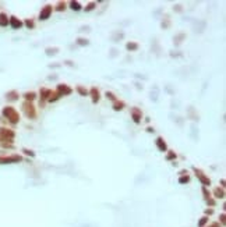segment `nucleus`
Returning a JSON list of instances; mask_svg holds the SVG:
<instances>
[{
  "mask_svg": "<svg viewBox=\"0 0 226 227\" xmlns=\"http://www.w3.org/2000/svg\"><path fill=\"white\" fill-rule=\"evenodd\" d=\"M1 113H3V116L7 118L11 124H17V123L20 121V114H18L17 110L14 109V107H11V106H6L4 109L1 110Z\"/></svg>",
  "mask_w": 226,
  "mask_h": 227,
  "instance_id": "f257e3e1",
  "label": "nucleus"
},
{
  "mask_svg": "<svg viewBox=\"0 0 226 227\" xmlns=\"http://www.w3.org/2000/svg\"><path fill=\"white\" fill-rule=\"evenodd\" d=\"M23 111L25 113V116L28 118H31V120H34V118L36 117V110H35V106L32 105L31 102H25L23 103Z\"/></svg>",
  "mask_w": 226,
  "mask_h": 227,
  "instance_id": "f03ea898",
  "label": "nucleus"
},
{
  "mask_svg": "<svg viewBox=\"0 0 226 227\" xmlns=\"http://www.w3.org/2000/svg\"><path fill=\"white\" fill-rule=\"evenodd\" d=\"M14 137H16V133H14V131H11V130H8V128H4V127L0 128V138H1V141L11 142Z\"/></svg>",
  "mask_w": 226,
  "mask_h": 227,
  "instance_id": "7ed1b4c3",
  "label": "nucleus"
},
{
  "mask_svg": "<svg viewBox=\"0 0 226 227\" xmlns=\"http://www.w3.org/2000/svg\"><path fill=\"white\" fill-rule=\"evenodd\" d=\"M18 162H23V156H20V155H11V156L0 157V163L1 165H6V163H18Z\"/></svg>",
  "mask_w": 226,
  "mask_h": 227,
  "instance_id": "20e7f679",
  "label": "nucleus"
},
{
  "mask_svg": "<svg viewBox=\"0 0 226 227\" xmlns=\"http://www.w3.org/2000/svg\"><path fill=\"white\" fill-rule=\"evenodd\" d=\"M52 11H53V7H52L50 4H46L45 7L41 10V13H39V20H41V21L47 20L49 17L52 16Z\"/></svg>",
  "mask_w": 226,
  "mask_h": 227,
  "instance_id": "39448f33",
  "label": "nucleus"
},
{
  "mask_svg": "<svg viewBox=\"0 0 226 227\" xmlns=\"http://www.w3.org/2000/svg\"><path fill=\"white\" fill-rule=\"evenodd\" d=\"M56 92L60 95H64V96H67V95H70L71 92H73V89H71L69 85H66V84H59L57 85V88H56Z\"/></svg>",
  "mask_w": 226,
  "mask_h": 227,
  "instance_id": "423d86ee",
  "label": "nucleus"
},
{
  "mask_svg": "<svg viewBox=\"0 0 226 227\" xmlns=\"http://www.w3.org/2000/svg\"><path fill=\"white\" fill-rule=\"evenodd\" d=\"M194 172H195V176L200 178V181L203 183L205 187H207V185H210V184H211V180L208 178V177H207V176H205V174H204L203 172H201V170H198V169H195V167H194Z\"/></svg>",
  "mask_w": 226,
  "mask_h": 227,
  "instance_id": "0eeeda50",
  "label": "nucleus"
},
{
  "mask_svg": "<svg viewBox=\"0 0 226 227\" xmlns=\"http://www.w3.org/2000/svg\"><path fill=\"white\" fill-rule=\"evenodd\" d=\"M8 24L14 28V29H20V28H23V25H24V23L20 20V18H17V17H10L8 18Z\"/></svg>",
  "mask_w": 226,
  "mask_h": 227,
  "instance_id": "6e6552de",
  "label": "nucleus"
},
{
  "mask_svg": "<svg viewBox=\"0 0 226 227\" xmlns=\"http://www.w3.org/2000/svg\"><path fill=\"white\" fill-rule=\"evenodd\" d=\"M131 117H133V121L134 123H140L141 118H142V113H141V110L138 107H133L131 109Z\"/></svg>",
  "mask_w": 226,
  "mask_h": 227,
  "instance_id": "1a4fd4ad",
  "label": "nucleus"
},
{
  "mask_svg": "<svg viewBox=\"0 0 226 227\" xmlns=\"http://www.w3.org/2000/svg\"><path fill=\"white\" fill-rule=\"evenodd\" d=\"M88 95H91V98H92V102H94V103L99 102V99H101V94H99V89H98L96 86H92V88L89 89Z\"/></svg>",
  "mask_w": 226,
  "mask_h": 227,
  "instance_id": "9d476101",
  "label": "nucleus"
},
{
  "mask_svg": "<svg viewBox=\"0 0 226 227\" xmlns=\"http://www.w3.org/2000/svg\"><path fill=\"white\" fill-rule=\"evenodd\" d=\"M49 95H50V89H47V88H41V101H39V105H41V106L45 105V102H46L47 98H49Z\"/></svg>",
  "mask_w": 226,
  "mask_h": 227,
  "instance_id": "9b49d317",
  "label": "nucleus"
},
{
  "mask_svg": "<svg viewBox=\"0 0 226 227\" xmlns=\"http://www.w3.org/2000/svg\"><path fill=\"white\" fill-rule=\"evenodd\" d=\"M156 148L159 149L161 152H166L168 150V145H166V142H165V139L162 138V137H159V138H156Z\"/></svg>",
  "mask_w": 226,
  "mask_h": 227,
  "instance_id": "f8f14e48",
  "label": "nucleus"
},
{
  "mask_svg": "<svg viewBox=\"0 0 226 227\" xmlns=\"http://www.w3.org/2000/svg\"><path fill=\"white\" fill-rule=\"evenodd\" d=\"M18 98H20V95L17 91H8L6 94V99L8 102H16V101H18Z\"/></svg>",
  "mask_w": 226,
  "mask_h": 227,
  "instance_id": "ddd939ff",
  "label": "nucleus"
},
{
  "mask_svg": "<svg viewBox=\"0 0 226 227\" xmlns=\"http://www.w3.org/2000/svg\"><path fill=\"white\" fill-rule=\"evenodd\" d=\"M184 39H186V34H184V32H180V34H177V35L173 38V43H174V46H179V45Z\"/></svg>",
  "mask_w": 226,
  "mask_h": 227,
  "instance_id": "4468645a",
  "label": "nucleus"
},
{
  "mask_svg": "<svg viewBox=\"0 0 226 227\" xmlns=\"http://www.w3.org/2000/svg\"><path fill=\"white\" fill-rule=\"evenodd\" d=\"M124 38V32L123 31H117V32H115L113 35H112V40H115V42H119V40H122Z\"/></svg>",
  "mask_w": 226,
  "mask_h": 227,
  "instance_id": "2eb2a0df",
  "label": "nucleus"
},
{
  "mask_svg": "<svg viewBox=\"0 0 226 227\" xmlns=\"http://www.w3.org/2000/svg\"><path fill=\"white\" fill-rule=\"evenodd\" d=\"M8 25V17L4 13H0V27H7Z\"/></svg>",
  "mask_w": 226,
  "mask_h": 227,
  "instance_id": "dca6fc26",
  "label": "nucleus"
},
{
  "mask_svg": "<svg viewBox=\"0 0 226 227\" xmlns=\"http://www.w3.org/2000/svg\"><path fill=\"white\" fill-rule=\"evenodd\" d=\"M126 49L130 50V52H135V50H138V43L137 42H128L126 45Z\"/></svg>",
  "mask_w": 226,
  "mask_h": 227,
  "instance_id": "f3484780",
  "label": "nucleus"
},
{
  "mask_svg": "<svg viewBox=\"0 0 226 227\" xmlns=\"http://www.w3.org/2000/svg\"><path fill=\"white\" fill-rule=\"evenodd\" d=\"M59 98H60V95L57 94L56 91H50V95H49L47 101H49V102H56V101H57Z\"/></svg>",
  "mask_w": 226,
  "mask_h": 227,
  "instance_id": "a211bd4d",
  "label": "nucleus"
},
{
  "mask_svg": "<svg viewBox=\"0 0 226 227\" xmlns=\"http://www.w3.org/2000/svg\"><path fill=\"white\" fill-rule=\"evenodd\" d=\"M45 53H46V56H55L59 53V49L57 47H47L45 50Z\"/></svg>",
  "mask_w": 226,
  "mask_h": 227,
  "instance_id": "6ab92c4d",
  "label": "nucleus"
},
{
  "mask_svg": "<svg viewBox=\"0 0 226 227\" xmlns=\"http://www.w3.org/2000/svg\"><path fill=\"white\" fill-rule=\"evenodd\" d=\"M24 98H25L27 102H32V101L36 98V94H35V92H27V94L24 95Z\"/></svg>",
  "mask_w": 226,
  "mask_h": 227,
  "instance_id": "aec40b11",
  "label": "nucleus"
},
{
  "mask_svg": "<svg viewBox=\"0 0 226 227\" xmlns=\"http://www.w3.org/2000/svg\"><path fill=\"white\" fill-rule=\"evenodd\" d=\"M158 94H159V89H158V86L154 85V92H151V99L156 102L158 101Z\"/></svg>",
  "mask_w": 226,
  "mask_h": 227,
  "instance_id": "412c9836",
  "label": "nucleus"
},
{
  "mask_svg": "<svg viewBox=\"0 0 226 227\" xmlns=\"http://www.w3.org/2000/svg\"><path fill=\"white\" fill-rule=\"evenodd\" d=\"M124 107V102H122V101H116L115 102V105H113V110H122Z\"/></svg>",
  "mask_w": 226,
  "mask_h": 227,
  "instance_id": "4be33fe9",
  "label": "nucleus"
},
{
  "mask_svg": "<svg viewBox=\"0 0 226 227\" xmlns=\"http://www.w3.org/2000/svg\"><path fill=\"white\" fill-rule=\"evenodd\" d=\"M76 42H77L78 46H87V45H89V40L85 39V38H78Z\"/></svg>",
  "mask_w": 226,
  "mask_h": 227,
  "instance_id": "5701e85b",
  "label": "nucleus"
},
{
  "mask_svg": "<svg viewBox=\"0 0 226 227\" xmlns=\"http://www.w3.org/2000/svg\"><path fill=\"white\" fill-rule=\"evenodd\" d=\"M76 89H77V92H78L80 95H81V96H88V91H87V89L84 88V86L78 85L77 88H76Z\"/></svg>",
  "mask_w": 226,
  "mask_h": 227,
  "instance_id": "b1692460",
  "label": "nucleus"
},
{
  "mask_svg": "<svg viewBox=\"0 0 226 227\" xmlns=\"http://www.w3.org/2000/svg\"><path fill=\"white\" fill-rule=\"evenodd\" d=\"M214 194H215V196H216V198H223V196H225V192H223V189H222V188H216V189H215V191H214Z\"/></svg>",
  "mask_w": 226,
  "mask_h": 227,
  "instance_id": "393cba45",
  "label": "nucleus"
},
{
  "mask_svg": "<svg viewBox=\"0 0 226 227\" xmlns=\"http://www.w3.org/2000/svg\"><path fill=\"white\" fill-rule=\"evenodd\" d=\"M70 7L73 8V10L78 11V10H81V4H80L78 1H70Z\"/></svg>",
  "mask_w": 226,
  "mask_h": 227,
  "instance_id": "a878e982",
  "label": "nucleus"
},
{
  "mask_svg": "<svg viewBox=\"0 0 226 227\" xmlns=\"http://www.w3.org/2000/svg\"><path fill=\"white\" fill-rule=\"evenodd\" d=\"M24 24H25V25H27V28H30V29H32V28H34V25H35V24H34V20H31V18L25 20Z\"/></svg>",
  "mask_w": 226,
  "mask_h": 227,
  "instance_id": "bb28decb",
  "label": "nucleus"
},
{
  "mask_svg": "<svg viewBox=\"0 0 226 227\" xmlns=\"http://www.w3.org/2000/svg\"><path fill=\"white\" fill-rule=\"evenodd\" d=\"M188 181H190V177H188L187 174L179 178V183H180V184H186V183H188Z\"/></svg>",
  "mask_w": 226,
  "mask_h": 227,
  "instance_id": "cd10ccee",
  "label": "nucleus"
},
{
  "mask_svg": "<svg viewBox=\"0 0 226 227\" xmlns=\"http://www.w3.org/2000/svg\"><path fill=\"white\" fill-rule=\"evenodd\" d=\"M173 159H176V153L174 152H168V155H166V160H173Z\"/></svg>",
  "mask_w": 226,
  "mask_h": 227,
  "instance_id": "c85d7f7f",
  "label": "nucleus"
},
{
  "mask_svg": "<svg viewBox=\"0 0 226 227\" xmlns=\"http://www.w3.org/2000/svg\"><path fill=\"white\" fill-rule=\"evenodd\" d=\"M95 7H96V3H95V1H91V3L85 7V11H91V10H94Z\"/></svg>",
  "mask_w": 226,
  "mask_h": 227,
  "instance_id": "c756f323",
  "label": "nucleus"
},
{
  "mask_svg": "<svg viewBox=\"0 0 226 227\" xmlns=\"http://www.w3.org/2000/svg\"><path fill=\"white\" fill-rule=\"evenodd\" d=\"M169 25H170L169 18H165V21H162V28H163V29H168V28H169Z\"/></svg>",
  "mask_w": 226,
  "mask_h": 227,
  "instance_id": "7c9ffc66",
  "label": "nucleus"
},
{
  "mask_svg": "<svg viewBox=\"0 0 226 227\" xmlns=\"http://www.w3.org/2000/svg\"><path fill=\"white\" fill-rule=\"evenodd\" d=\"M64 8H66V3H64V1H60V3L57 4V7H56V10H57V11H63Z\"/></svg>",
  "mask_w": 226,
  "mask_h": 227,
  "instance_id": "2f4dec72",
  "label": "nucleus"
},
{
  "mask_svg": "<svg viewBox=\"0 0 226 227\" xmlns=\"http://www.w3.org/2000/svg\"><path fill=\"white\" fill-rule=\"evenodd\" d=\"M23 152H24V153H25V155H28V156L35 157V152H32L31 149H23Z\"/></svg>",
  "mask_w": 226,
  "mask_h": 227,
  "instance_id": "473e14b6",
  "label": "nucleus"
},
{
  "mask_svg": "<svg viewBox=\"0 0 226 227\" xmlns=\"http://www.w3.org/2000/svg\"><path fill=\"white\" fill-rule=\"evenodd\" d=\"M106 98L110 99V101H113V102H116V96L112 94V92H106Z\"/></svg>",
  "mask_w": 226,
  "mask_h": 227,
  "instance_id": "72a5a7b5",
  "label": "nucleus"
},
{
  "mask_svg": "<svg viewBox=\"0 0 226 227\" xmlns=\"http://www.w3.org/2000/svg\"><path fill=\"white\" fill-rule=\"evenodd\" d=\"M207 222H208V217H204V219H201V220H200V223H198V226H200V227H203L204 224L207 223Z\"/></svg>",
  "mask_w": 226,
  "mask_h": 227,
  "instance_id": "f704fd0d",
  "label": "nucleus"
},
{
  "mask_svg": "<svg viewBox=\"0 0 226 227\" xmlns=\"http://www.w3.org/2000/svg\"><path fill=\"white\" fill-rule=\"evenodd\" d=\"M64 64H66V66H69V67H76V64H74L73 62H70V60H66Z\"/></svg>",
  "mask_w": 226,
  "mask_h": 227,
  "instance_id": "c9c22d12",
  "label": "nucleus"
},
{
  "mask_svg": "<svg viewBox=\"0 0 226 227\" xmlns=\"http://www.w3.org/2000/svg\"><path fill=\"white\" fill-rule=\"evenodd\" d=\"M203 192H204V195H205V198H207V199H208V198L211 196V194L208 192V191H207V189H205V188H203Z\"/></svg>",
  "mask_w": 226,
  "mask_h": 227,
  "instance_id": "e433bc0d",
  "label": "nucleus"
},
{
  "mask_svg": "<svg viewBox=\"0 0 226 227\" xmlns=\"http://www.w3.org/2000/svg\"><path fill=\"white\" fill-rule=\"evenodd\" d=\"M173 10H174V11H181L183 8H181V6H180V4H176V6L173 7Z\"/></svg>",
  "mask_w": 226,
  "mask_h": 227,
  "instance_id": "4c0bfd02",
  "label": "nucleus"
},
{
  "mask_svg": "<svg viewBox=\"0 0 226 227\" xmlns=\"http://www.w3.org/2000/svg\"><path fill=\"white\" fill-rule=\"evenodd\" d=\"M117 55V50H116V49H112V52H110V57H115V56H116Z\"/></svg>",
  "mask_w": 226,
  "mask_h": 227,
  "instance_id": "58836bf2",
  "label": "nucleus"
},
{
  "mask_svg": "<svg viewBox=\"0 0 226 227\" xmlns=\"http://www.w3.org/2000/svg\"><path fill=\"white\" fill-rule=\"evenodd\" d=\"M49 67H50V68H57V67H60V64H50Z\"/></svg>",
  "mask_w": 226,
  "mask_h": 227,
  "instance_id": "ea45409f",
  "label": "nucleus"
},
{
  "mask_svg": "<svg viewBox=\"0 0 226 227\" xmlns=\"http://www.w3.org/2000/svg\"><path fill=\"white\" fill-rule=\"evenodd\" d=\"M47 79H57V75H49Z\"/></svg>",
  "mask_w": 226,
  "mask_h": 227,
  "instance_id": "a19ab883",
  "label": "nucleus"
},
{
  "mask_svg": "<svg viewBox=\"0 0 226 227\" xmlns=\"http://www.w3.org/2000/svg\"><path fill=\"white\" fill-rule=\"evenodd\" d=\"M211 227H221V226H219V223H214Z\"/></svg>",
  "mask_w": 226,
  "mask_h": 227,
  "instance_id": "79ce46f5",
  "label": "nucleus"
},
{
  "mask_svg": "<svg viewBox=\"0 0 226 227\" xmlns=\"http://www.w3.org/2000/svg\"><path fill=\"white\" fill-rule=\"evenodd\" d=\"M0 142H1V138H0Z\"/></svg>",
  "mask_w": 226,
  "mask_h": 227,
  "instance_id": "37998d69",
  "label": "nucleus"
}]
</instances>
